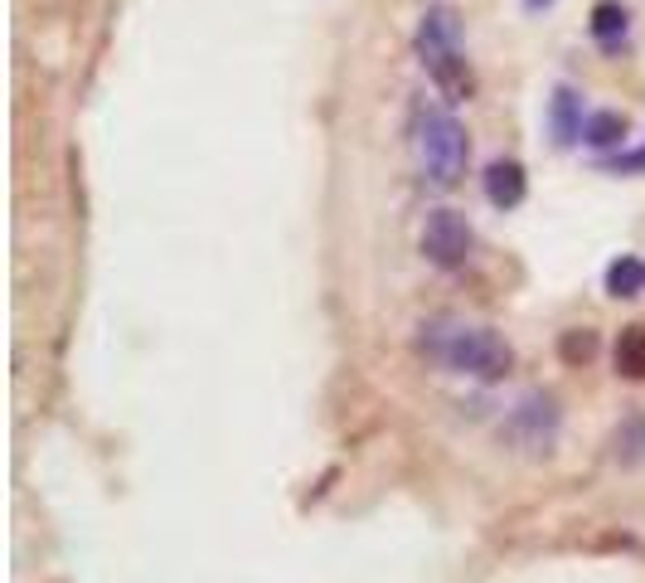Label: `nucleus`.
Segmentation results:
<instances>
[{"instance_id": "nucleus-7", "label": "nucleus", "mask_w": 645, "mask_h": 583, "mask_svg": "<svg viewBox=\"0 0 645 583\" xmlns=\"http://www.w3.org/2000/svg\"><path fill=\"white\" fill-rule=\"evenodd\" d=\"M548 127H554V141L558 146H573L577 137H583L587 117H583V98H577L573 88H558L554 102H548Z\"/></svg>"}, {"instance_id": "nucleus-15", "label": "nucleus", "mask_w": 645, "mask_h": 583, "mask_svg": "<svg viewBox=\"0 0 645 583\" xmlns=\"http://www.w3.org/2000/svg\"><path fill=\"white\" fill-rule=\"evenodd\" d=\"M524 6H529V10H544V6H548V0H524Z\"/></svg>"}, {"instance_id": "nucleus-8", "label": "nucleus", "mask_w": 645, "mask_h": 583, "mask_svg": "<svg viewBox=\"0 0 645 583\" xmlns=\"http://www.w3.org/2000/svg\"><path fill=\"white\" fill-rule=\"evenodd\" d=\"M602 287H607L612 297H641V292H645V263L631 258V254L612 258L607 273H602Z\"/></svg>"}, {"instance_id": "nucleus-11", "label": "nucleus", "mask_w": 645, "mask_h": 583, "mask_svg": "<svg viewBox=\"0 0 645 583\" xmlns=\"http://www.w3.org/2000/svg\"><path fill=\"white\" fill-rule=\"evenodd\" d=\"M626 117L622 112H593L587 117V127H583V141L587 146H597V151H607V146H622L626 141Z\"/></svg>"}, {"instance_id": "nucleus-3", "label": "nucleus", "mask_w": 645, "mask_h": 583, "mask_svg": "<svg viewBox=\"0 0 645 583\" xmlns=\"http://www.w3.org/2000/svg\"><path fill=\"white\" fill-rule=\"evenodd\" d=\"M418 55H423V69L433 73L437 92L447 102H466L476 92V78L462 59V45H456V20L452 10H427L423 24H418Z\"/></svg>"}, {"instance_id": "nucleus-13", "label": "nucleus", "mask_w": 645, "mask_h": 583, "mask_svg": "<svg viewBox=\"0 0 645 583\" xmlns=\"http://www.w3.org/2000/svg\"><path fill=\"white\" fill-rule=\"evenodd\" d=\"M593 355H597V336H593V330H568V336H563V360H568V365L593 360Z\"/></svg>"}, {"instance_id": "nucleus-5", "label": "nucleus", "mask_w": 645, "mask_h": 583, "mask_svg": "<svg viewBox=\"0 0 645 583\" xmlns=\"http://www.w3.org/2000/svg\"><path fill=\"white\" fill-rule=\"evenodd\" d=\"M509 443H519V447H529V453H539V447L554 443V433H558V408L548 394H524V399L509 408V418H505V428H500Z\"/></svg>"}, {"instance_id": "nucleus-9", "label": "nucleus", "mask_w": 645, "mask_h": 583, "mask_svg": "<svg viewBox=\"0 0 645 583\" xmlns=\"http://www.w3.org/2000/svg\"><path fill=\"white\" fill-rule=\"evenodd\" d=\"M587 30H593V39H602V45H616V39H626V30H631L626 6H622V0H597L593 20H587Z\"/></svg>"}, {"instance_id": "nucleus-12", "label": "nucleus", "mask_w": 645, "mask_h": 583, "mask_svg": "<svg viewBox=\"0 0 645 583\" xmlns=\"http://www.w3.org/2000/svg\"><path fill=\"white\" fill-rule=\"evenodd\" d=\"M612 457L622 462V467H636V462H645V423H626V428L612 433Z\"/></svg>"}, {"instance_id": "nucleus-4", "label": "nucleus", "mask_w": 645, "mask_h": 583, "mask_svg": "<svg viewBox=\"0 0 645 583\" xmlns=\"http://www.w3.org/2000/svg\"><path fill=\"white\" fill-rule=\"evenodd\" d=\"M472 244H476V234H472V224H466L456 209H433L423 224V254L427 263H437V268H462L466 258H472Z\"/></svg>"}, {"instance_id": "nucleus-10", "label": "nucleus", "mask_w": 645, "mask_h": 583, "mask_svg": "<svg viewBox=\"0 0 645 583\" xmlns=\"http://www.w3.org/2000/svg\"><path fill=\"white\" fill-rule=\"evenodd\" d=\"M616 375L645 379V326H626L616 340Z\"/></svg>"}, {"instance_id": "nucleus-2", "label": "nucleus", "mask_w": 645, "mask_h": 583, "mask_svg": "<svg viewBox=\"0 0 645 583\" xmlns=\"http://www.w3.org/2000/svg\"><path fill=\"white\" fill-rule=\"evenodd\" d=\"M413 151H418V166L433 185H456L466 176V156H472V141H466V127L456 122L447 108L437 102H418L413 108Z\"/></svg>"}, {"instance_id": "nucleus-1", "label": "nucleus", "mask_w": 645, "mask_h": 583, "mask_svg": "<svg viewBox=\"0 0 645 583\" xmlns=\"http://www.w3.org/2000/svg\"><path fill=\"white\" fill-rule=\"evenodd\" d=\"M427 336H423V350L427 355H437L447 369H456V375H472V379H505L509 375V365H515V350L505 346L500 336H495L490 326H423Z\"/></svg>"}, {"instance_id": "nucleus-14", "label": "nucleus", "mask_w": 645, "mask_h": 583, "mask_svg": "<svg viewBox=\"0 0 645 583\" xmlns=\"http://www.w3.org/2000/svg\"><path fill=\"white\" fill-rule=\"evenodd\" d=\"M612 170H616V176H641V170H645V146H636V151H626V156H616Z\"/></svg>"}, {"instance_id": "nucleus-6", "label": "nucleus", "mask_w": 645, "mask_h": 583, "mask_svg": "<svg viewBox=\"0 0 645 583\" xmlns=\"http://www.w3.org/2000/svg\"><path fill=\"white\" fill-rule=\"evenodd\" d=\"M480 185H486V200L495 209H519L524 195H529V176H524L519 161H490Z\"/></svg>"}]
</instances>
